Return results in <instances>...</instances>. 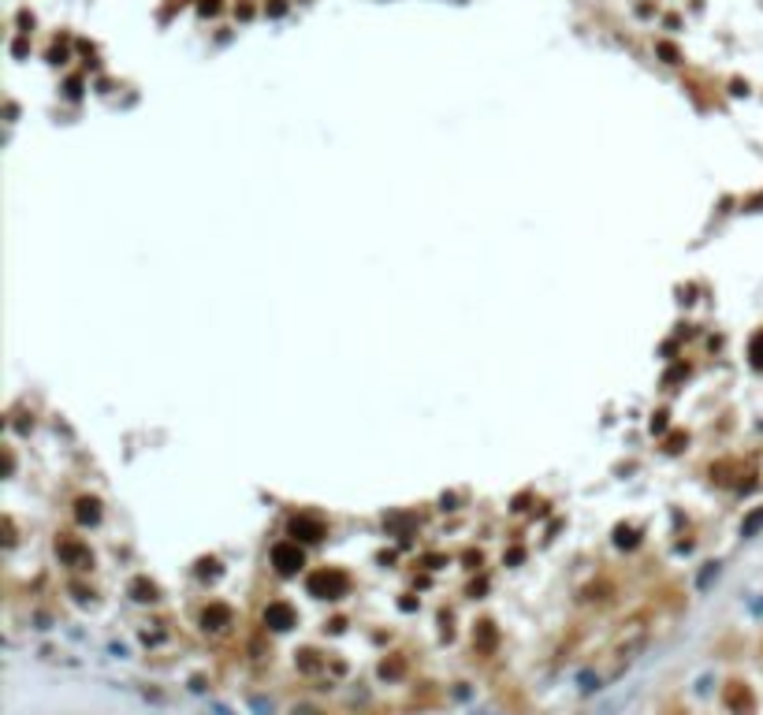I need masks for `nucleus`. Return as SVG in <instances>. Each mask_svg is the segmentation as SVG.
Segmentation results:
<instances>
[{
	"instance_id": "f257e3e1",
	"label": "nucleus",
	"mask_w": 763,
	"mask_h": 715,
	"mask_svg": "<svg viewBox=\"0 0 763 715\" xmlns=\"http://www.w3.org/2000/svg\"><path fill=\"white\" fill-rule=\"evenodd\" d=\"M644 644H648V622H644V619H633V622H629V626L618 633V637H615V644H611L607 652L592 663V671H585L581 686H585V689H596V686H603V682L622 678L629 667H633V659L644 652Z\"/></svg>"
},
{
	"instance_id": "f03ea898",
	"label": "nucleus",
	"mask_w": 763,
	"mask_h": 715,
	"mask_svg": "<svg viewBox=\"0 0 763 715\" xmlns=\"http://www.w3.org/2000/svg\"><path fill=\"white\" fill-rule=\"evenodd\" d=\"M346 574L343 570H317L309 578V593L313 596H321V600H339L343 593H346Z\"/></svg>"
},
{
	"instance_id": "7ed1b4c3",
	"label": "nucleus",
	"mask_w": 763,
	"mask_h": 715,
	"mask_svg": "<svg viewBox=\"0 0 763 715\" xmlns=\"http://www.w3.org/2000/svg\"><path fill=\"white\" fill-rule=\"evenodd\" d=\"M272 563L279 574H294L298 566H302V551H298V544H276L272 548Z\"/></svg>"
},
{
	"instance_id": "20e7f679",
	"label": "nucleus",
	"mask_w": 763,
	"mask_h": 715,
	"mask_svg": "<svg viewBox=\"0 0 763 715\" xmlns=\"http://www.w3.org/2000/svg\"><path fill=\"white\" fill-rule=\"evenodd\" d=\"M264 626H272V630H291V626H294V607L284 604V600L269 604V607H264Z\"/></svg>"
},
{
	"instance_id": "39448f33",
	"label": "nucleus",
	"mask_w": 763,
	"mask_h": 715,
	"mask_svg": "<svg viewBox=\"0 0 763 715\" xmlns=\"http://www.w3.org/2000/svg\"><path fill=\"white\" fill-rule=\"evenodd\" d=\"M227 626H231V607H227V604H209V607L202 611V630L220 633V630H227Z\"/></svg>"
},
{
	"instance_id": "423d86ee",
	"label": "nucleus",
	"mask_w": 763,
	"mask_h": 715,
	"mask_svg": "<svg viewBox=\"0 0 763 715\" xmlns=\"http://www.w3.org/2000/svg\"><path fill=\"white\" fill-rule=\"evenodd\" d=\"M56 551H60V555L68 559L71 566H78V570H86V566L93 563V555H90V551L82 548V544H75V541H60V544H56Z\"/></svg>"
},
{
	"instance_id": "0eeeda50",
	"label": "nucleus",
	"mask_w": 763,
	"mask_h": 715,
	"mask_svg": "<svg viewBox=\"0 0 763 715\" xmlns=\"http://www.w3.org/2000/svg\"><path fill=\"white\" fill-rule=\"evenodd\" d=\"M726 704H730V708H741V711H744V708H752V693L744 689L741 682H734V686L726 689Z\"/></svg>"
},
{
	"instance_id": "6e6552de",
	"label": "nucleus",
	"mask_w": 763,
	"mask_h": 715,
	"mask_svg": "<svg viewBox=\"0 0 763 715\" xmlns=\"http://www.w3.org/2000/svg\"><path fill=\"white\" fill-rule=\"evenodd\" d=\"M75 514H78V522H82V526H93L97 518H101V511H97V503H93V499H78V511H75Z\"/></svg>"
},
{
	"instance_id": "1a4fd4ad",
	"label": "nucleus",
	"mask_w": 763,
	"mask_h": 715,
	"mask_svg": "<svg viewBox=\"0 0 763 715\" xmlns=\"http://www.w3.org/2000/svg\"><path fill=\"white\" fill-rule=\"evenodd\" d=\"M291 529H294V533H306V541H321V526L309 522V518H294Z\"/></svg>"
},
{
	"instance_id": "9d476101",
	"label": "nucleus",
	"mask_w": 763,
	"mask_h": 715,
	"mask_svg": "<svg viewBox=\"0 0 763 715\" xmlns=\"http://www.w3.org/2000/svg\"><path fill=\"white\" fill-rule=\"evenodd\" d=\"M130 593H135V600H142V604H145V600H157V585L142 578V581L130 585Z\"/></svg>"
},
{
	"instance_id": "9b49d317",
	"label": "nucleus",
	"mask_w": 763,
	"mask_h": 715,
	"mask_svg": "<svg viewBox=\"0 0 763 715\" xmlns=\"http://www.w3.org/2000/svg\"><path fill=\"white\" fill-rule=\"evenodd\" d=\"M752 365H756V369H763V332L752 339Z\"/></svg>"
},
{
	"instance_id": "f8f14e48",
	"label": "nucleus",
	"mask_w": 763,
	"mask_h": 715,
	"mask_svg": "<svg viewBox=\"0 0 763 715\" xmlns=\"http://www.w3.org/2000/svg\"><path fill=\"white\" fill-rule=\"evenodd\" d=\"M492 641H495V630H492V622H480V644H484V648H492Z\"/></svg>"
},
{
	"instance_id": "ddd939ff",
	"label": "nucleus",
	"mask_w": 763,
	"mask_h": 715,
	"mask_svg": "<svg viewBox=\"0 0 763 715\" xmlns=\"http://www.w3.org/2000/svg\"><path fill=\"white\" fill-rule=\"evenodd\" d=\"M759 526H763V511H756V514L749 518V522H744V536H749V533H756Z\"/></svg>"
}]
</instances>
